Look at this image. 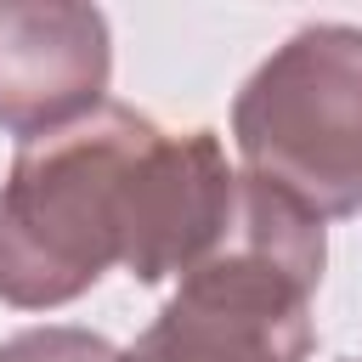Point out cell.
<instances>
[{"mask_svg":"<svg viewBox=\"0 0 362 362\" xmlns=\"http://www.w3.org/2000/svg\"><path fill=\"white\" fill-rule=\"evenodd\" d=\"M238 175L215 130L170 136L102 102L68 130L17 147L0 181V300L68 305L107 266L141 283L187 277L232 226Z\"/></svg>","mask_w":362,"mask_h":362,"instance_id":"1","label":"cell"},{"mask_svg":"<svg viewBox=\"0 0 362 362\" xmlns=\"http://www.w3.org/2000/svg\"><path fill=\"white\" fill-rule=\"evenodd\" d=\"M322 221L243 175L232 226L119 362H305Z\"/></svg>","mask_w":362,"mask_h":362,"instance_id":"2","label":"cell"},{"mask_svg":"<svg viewBox=\"0 0 362 362\" xmlns=\"http://www.w3.org/2000/svg\"><path fill=\"white\" fill-rule=\"evenodd\" d=\"M243 175L317 221L362 209V28H300L232 107Z\"/></svg>","mask_w":362,"mask_h":362,"instance_id":"3","label":"cell"},{"mask_svg":"<svg viewBox=\"0 0 362 362\" xmlns=\"http://www.w3.org/2000/svg\"><path fill=\"white\" fill-rule=\"evenodd\" d=\"M107 90V23L85 6H0V124L23 141L79 124Z\"/></svg>","mask_w":362,"mask_h":362,"instance_id":"4","label":"cell"},{"mask_svg":"<svg viewBox=\"0 0 362 362\" xmlns=\"http://www.w3.org/2000/svg\"><path fill=\"white\" fill-rule=\"evenodd\" d=\"M0 362H119V351L90 328H28L0 345Z\"/></svg>","mask_w":362,"mask_h":362,"instance_id":"5","label":"cell"}]
</instances>
